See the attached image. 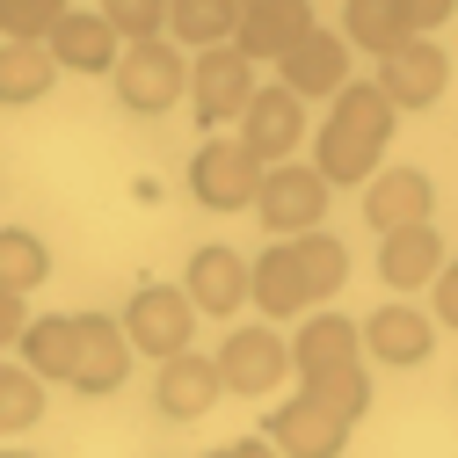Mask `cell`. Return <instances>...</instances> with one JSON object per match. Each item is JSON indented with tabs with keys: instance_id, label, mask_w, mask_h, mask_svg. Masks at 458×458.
I'll list each match as a JSON object with an SVG mask.
<instances>
[{
	"instance_id": "d6a6232c",
	"label": "cell",
	"mask_w": 458,
	"mask_h": 458,
	"mask_svg": "<svg viewBox=\"0 0 458 458\" xmlns=\"http://www.w3.org/2000/svg\"><path fill=\"white\" fill-rule=\"evenodd\" d=\"M429 292H437V320L458 327V262H444V269L429 276Z\"/></svg>"
},
{
	"instance_id": "f546056e",
	"label": "cell",
	"mask_w": 458,
	"mask_h": 458,
	"mask_svg": "<svg viewBox=\"0 0 458 458\" xmlns=\"http://www.w3.org/2000/svg\"><path fill=\"white\" fill-rule=\"evenodd\" d=\"M66 0H0V37H51Z\"/></svg>"
},
{
	"instance_id": "52a82bcc",
	"label": "cell",
	"mask_w": 458,
	"mask_h": 458,
	"mask_svg": "<svg viewBox=\"0 0 458 458\" xmlns=\"http://www.w3.org/2000/svg\"><path fill=\"white\" fill-rule=\"evenodd\" d=\"M284 378H292V342H284L276 327H233V335H225V350H218V386L225 393L262 400Z\"/></svg>"
},
{
	"instance_id": "484cf974",
	"label": "cell",
	"mask_w": 458,
	"mask_h": 458,
	"mask_svg": "<svg viewBox=\"0 0 458 458\" xmlns=\"http://www.w3.org/2000/svg\"><path fill=\"white\" fill-rule=\"evenodd\" d=\"M342 37L378 59V51L408 44L415 30H408V15H400V0H350V8H342Z\"/></svg>"
},
{
	"instance_id": "4dcf8cb0",
	"label": "cell",
	"mask_w": 458,
	"mask_h": 458,
	"mask_svg": "<svg viewBox=\"0 0 458 458\" xmlns=\"http://www.w3.org/2000/svg\"><path fill=\"white\" fill-rule=\"evenodd\" d=\"M400 15H408L415 37H429V30H444V22L458 15V0H400Z\"/></svg>"
},
{
	"instance_id": "7a4b0ae2",
	"label": "cell",
	"mask_w": 458,
	"mask_h": 458,
	"mask_svg": "<svg viewBox=\"0 0 458 458\" xmlns=\"http://www.w3.org/2000/svg\"><path fill=\"white\" fill-rule=\"evenodd\" d=\"M109 81H117V102L131 117H160V109H175L190 95V59H182V44H167V37H139V44L117 51Z\"/></svg>"
},
{
	"instance_id": "44dd1931",
	"label": "cell",
	"mask_w": 458,
	"mask_h": 458,
	"mask_svg": "<svg viewBox=\"0 0 458 458\" xmlns=\"http://www.w3.org/2000/svg\"><path fill=\"white\" fill-rule=\"evenodd\" d=\"M182 292L197 299V313H233V306H248V255H241V248H218V241L197 248Z\"/></svg>"
},
{
	"instance_id": "ffe728a7",
	"label": "cell",
	"mask_w": 458,
	"mask_h": 458,
	"mask_svg": "<svg viewBox=\"0 0 458 458\" xmlns=\"http://www.w3.org/2000/svg\"><path fill=\"white\" fill-rule=\"evenodd\" d=\"M248 299H255L269 320H292V313H306V306H313L306 269H299L292 241H276V248H262V255L248 262Z\"/></svg>"
},
{
	"instance_id": "603a6c76",
	"label": "cell",
	"mask_w": 458,
	"mask_h": 458,
	"mask_svg": "<svg viewBox=\"0 0 458 458\" xmlns=\"http://www.w3.org/2000/svg\"><path fill=\"white\" fill-rule=\"evenodd\" d=\"M233 22H241V0H167V37L182 51L233 44Z\"/></svg>"
},
{
	"instance_id": "d4e9b609",
	"label": "cell",
	"mask_w": 458,
	"mask_h": 458,
	"mask_svg": "<svg viewBox=\"0 0 458 458\" xmlns=\"http://www.w3.org/2000/svg\"><path fill=\"white\" fill-rule=\"evenodd\" d=\"M292 255H299V269H306V292H313V299H335L342 284H350V248H342L327 225L292 233Z\"/></svg>"
},
{
	"instance_id": "83f0119b",
	"label": "cell",
	"mask_w": 458,
	"mask_h": 458,
	"mask_svg": "<svg viewBox=\"0 0 458 458\" xmlns=\"http://www.w3.org/2000/svg\"><path fill=\"white\" fill-rule=\"evenodd\" d=\"M44 276H51V248L37 233H22V225H8V233H0V284H8V292H37Z\"/></svg>"
},
{
	"instance_id": "ba28073f",
	"label": "cell",
	"mask_w": 458,
	"mask_h": 458,
	"mask_svg": "<svg viewBox=\"0 0 458 458\" xmlns=\"http://www.w3.org/2000/svg\"><path fill=\"white\" fill-rule=\"evenodd\" d=\"M131 378V335L109 313H73V378L81 393H117Z\"/></svg>"
},
{
	"instance_id": "8992f818",
	"label": "cell",
	"mask_w": 458,
	"mask_h": 458,
	"mask_svg": "<svg viewBox=\"0 0 458 458\" xmlns=\"http://www.w3.org/2000/svg\"><path fill=\"white\" fill-rule=\"evenodd\" d=\"M124 335H131V357H175L197 335V299L175 292V284H146L124 306Z\"/></svg>"
},
{
	"instance_id": "277c9868",
	"label": "cell",
	"mask_w": 458,
	"mask_h": 458,
	"mask_svg": "<svg viewBox=\"0 0 458 458\" xmlns=\"http://www.w3.org/2000/svg\"><path fill=\"white\" fill-rule=\"evenodd\" d=\"M262 190V160L248 153V139H204L190 160V197L204 211H255Z\"/></svg>"
},
{
	"instance_id": "5b68a950",
	"label": "cell",
	"mask_w": 458,
	"mask_h": 458,
	"mask_svg": "<svg viewBox=\"0 0 458 458\" xmlns=\"http://www.w3.org/2000/svg\"><path fill=\"white\" fill-rule=\"evenodd\" d=\"M255 95V59L241 44H204L190 59V102H197V124H233Z\"/></svg>"
},
{
	"instance_id": "cb8c5ba5",
	"label": "cell",
	"mask_w": 458,
	"mask_h": 458,
	"mask_svg": "<svg viewBox=\"0 0 458 458\" xmlns=\"http://www.w3.org/2000/svg\"><path fill=\"white\" fill-rule=\"evenodd\" d=\"M22 357L30 371L51 386V378H73V313H37L22 320Z\"/></svg>"
},
{
	"instance_id": "ac0fdd59",
	"label": "cell",
	"mask_w": 458,
	"mask_h": 458,
	"mask_svg": "<svg viewBox=\"0 0 458 458\" xmlns=\"http://www.w3.org/2000/svg\"><path fill=\"white\" fill-rule=\"evenodd\" d=\"M429 211H437V182L422 175V167H378V175L364 182V218H371V233L422 225Z\"/></svg>"
},
{
	"instance_id": "f1b7e54d",
	"label": "cell",
	"mask_w": 458,
	"mask_h": 458,
	"mask_svg": "<svg viewBox=\"0 0 458 458\" xmlns=\"http://www.w3.org/2000/svg\"><path fill=\"white\" fill-rule=\"evenodd\" d=\"M102 15H109V30H117L124 44H139V37L167 30V0H102Z\"/></svg>"
},
{
	"instance_id": "3957f363",
	"label": "cell",
	"mask_w": 458,
	"mask_h": 458,
	"mask_svg": "<svg viewBox=\"0 0 458 458\" xmlns=\"http://www.w3.org/2000/svg\"><path fill=\"white\" fill-rule=\"evenodd\" d=\"M327 175L320 167H299V160H269L262 167V190H255V218L269 225L276 241H292V233H306V225H320L327 218Z\"/></svg>"
},
{
	"instance_id": "7402d4cb",
	"label": "cell",
	"mask_w": 458,
	"mask_h": 458,
	"mask_svg": "<svg viewBox=\"0 0 458 458\" xmlns=\"http://www.w3.org/2000/svg\"><path fill=\"white\" fill-rule=\"evenodd\" d=\"M51 81H59V59H51L44 37H8V44H0V109L44 102Z\"/></svg>"
},
{
	"instance_id": "e0dca14e",
	"label": "cell",
	"mask_w": 458,
	"mask_h": 458,
	"mask_svg": "<svg viewBox=\"0 0 458 458\" xmlns=\"http://www.w3.org/2000/svg\"><path fill=\"white\" fill-rule=\"evenodd\" d=\"M364 364V335L350 313H313L292 342V371L299 378H335V371H357Z\"/></svg>"
},
{
	"instance_id": "5bb4252c",
	"label": "cell",
	"mask_w": 458,
	"mask_h": 458,
	"mask_svg": "<svg viewBox=\"0 0 458 458\" xmlns=\"http://www.w3.org/2000/svg\"><path fill=\"white\" fill-rule=\"evenodd\" d=\"M44 44H51V59H59V73H109L117 51H124V37L109 30L102 8H66L59 22H51Z\"/></svg>"
},
{
	"instance_id": "6da1fadb",
	"label": "cell",
	"mask_w": 458,
	"mask_h": 458,
	"mask_svg": "<svg viewBox=\"0 0 458 458\" xmlns=\"http://www.w3.org/2000/svg\"><path fill=\"white\" fill-rule=\"evenodd\" d=\"M393 117H400V109L386 102L378 81H342V88L327 95V124H320V139H313V167L327 175V190L378 175L386 139H393Z\"/></svg>"
},
{
	"instance_id": "4316f807",
	"label": "cell",
	"mask_w": 458,
	"mask_h": 458,
	"mask_svg": "<svg viewBox=\"0 0 458 458\" xmlns=\"http://www.w3.org/2000/svg\"><path fill=\"white\" fill-rule=\"evenodd\" d=\"M44 422V378L30 364H0V437H22Z\"/></svg>"
},
{
	"instance_id": "9a60e30c",
	"label": "cell",
	"mask_w": 458,
	"mask_h": 458,
	"mask_svg": "<svg viewBox=\"0 0 458 458\" xmlns=\"http://www.w3.org/2000/svg\"><path fill=\"white\" fill-rule=\"evenodd\" d=\"M218 357H197V350H175V357H160V378H153V408L167 422H197L211 415V400H218Z\"/></svg>"
},
{
	"instance_id": "9c48e42d",
	"label": "cell",
	"mask_w": 458,
	"mask_h": 458,
	"mask_svg": "<svg viewBox=\"0 0 458 458\" xmlns=\"http://www.w3.org/2000/svg\"><path fill=\"white\" fill-rule=\"evenodd\" d=\"M241 139H248V153L269 167V160H292L299 153V139H306V95H292V88H255L248 95V109H241Z\"/></svg>"
},
{
	"instance_id": "1f68e13d",
	"label": "cell",
	"mask_w": 458,
	"mask_h": 458,
	"mask_svg": "<svg viewBox=\"0 0 458 458\" xmlns=\"http://www.w3.org/2000/svg\"><path fill=\"white\" fill-rule=\"evenodd\" d=\"M22 299L30 292H8V284H0V350H15V342H22V320H30Z\"/></svg>"
},
{
	"instance_id": "8fae6325",
	"label": "cell",
	"mask_w": 458,
	"mask_h": 458,
	"mask_svg": "<svg viewBox=\"0 0 458 458\" xmlns=\"http://www.w3.org/2000/svg\"><path fill=\"white\" fill-rule=\"evenodd\" d=\"M350 415H335L327 400H313L306 386H299V400H284V408L269 415V444L276 451H292V458H335L342 444H350Z\"/></svg>"
},
{
	"instance_id": "d6986e66",
	"label": "cell",
	"mask_w": 458,
	"mask_h": 458,
	"mask_svg": "<svg viewBox=\"0 0 458 458\" xmlns=\"http://www.w3.org/2000/svg\"><path fill=\"white\" fill-rule=\"evenodd\" d=\"M444 269V233L422 218V225H393L378 241V276L386 292H429V276Z\"/></svg>"
},
{
	"instance_id": "2e32d148",
	"label": "cell",
	"mask_w": 458,
	"mask_h": 458,
	"mask_svg": "<svg viewBox=\"0 0 458 458\" xmlns=\"http://www.w3.org/2000/svg\"><path fill=\"white\" fill-rule=\"evenodd\" d=\"M357 335H364V357L378 364H422L437 350V313H415L408 299H393L371 320H357Z\"/></svg>"
},
{
	"instance_id": "30bf717a",
	"label": "cell",
	"mask_w": 458,
	"mask_h": 458,
	"mask_svg": "<svg viewBox=\"0 0 458 458\" xmlns=\"http://www.w3.org/2000/svg\"><path fill=\"white\" fill-rule=\"evenodd\" d=\"M444 81H451V59H444L429 37H408V44L378 51V88H386L393 109H429L444 95Z\"/></svg>"
},
{
	"instance_id": "4fadbf2b",
	"label": "cell",
	"mask_w": 458,
	"mask_h": 458,
	"mask_svg": "<svg viewBox=\"0 0 458 458\" xmlns=\"http://www.w3.org/2000/svg\"><path fill=\"white\" fill-rule=\"evenodd\" d=\"M276 73H284V88H292V95H335L342 81H350V37H342V30H306L292 51H284V59H276Z\"/></svg>"
},
{
	"instance_id": "7c38bea8",
	"label": "cell",
	"mask_w": 458,
	"mask_h": 458,
	"mask_svg": "<svg viewBox=\"0 0 458 458\" xmlns=\"http://www.w3.org/2000/svg\"><path fill=\"white\" fill-rule=\"evenodd\" d=\"M313 30V0H241V22H233V44L248 51V59L276 66L284 51H292L299 37Z\"/></svg>"
}]
</instances>
